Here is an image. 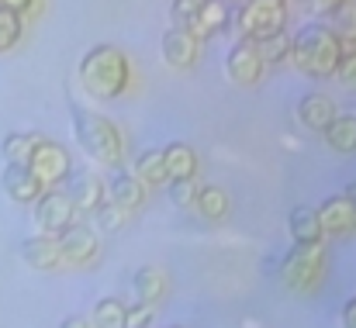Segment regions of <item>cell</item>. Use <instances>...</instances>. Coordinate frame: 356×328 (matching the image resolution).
I'll use <instances>...</instances> for the list:
<instances>
[{"label": "cell", "instance_id": "cell-14", "mask_svg": "<svg viewBox=\"0 0 356 328\" xmlns=\"http://www.w3.org/2000/svg\"><path fill=\"white\" fill-rule=\"evenodd\" d=\"M0 187H3V194H7L14 204H35V201L42 197V183L31 177L28 166L7 163V170H3V177H0Z\"/></svg>", "mask_w": 356, "mask_h": 328}, {"label": "cell", "instance_id": "cell-15", "mask_svg": "<svg viewBox=\"0 0 356 328\" xmlns=\"http://www.w3.org/2000/svg\"><path fill=\"white\" fill-rule=\"evenodd\" d=\"M318 224H322V235H346V231H353V201L346 197V194H339V197H329L318 211Z\"/></svg>", "mask_w": 356, "mask_h": 328}, {"label": "cell", "instance_id": "cell-5", "mask_svg": "<svg viewBox=\"0 0 356 328\" xmlns=\"http://www.w3.org/2000/svg\"><path fill=\"white\" fill-rule=\"evenodd\" d=\"M238 38L245 42H263L277 31H284L287 24V7L284 0H242L236 14H232Z\"/></svg>", "mask_w": 356, "mask_h": 328}, {"label": "cell", "instance_id": "cell-16", "mask_svg": "<svg viewBox=\"0 0 356 328\" xmlns=\"http://www.w3.org/2000/svg\"><path fill=\"white\" fill-rule=\"evenodd\" d=\"M336 117V104H332V97H325V94H308V97H301L298 101V121L308 128V131H325V124Z\"/></svg>", "mask_w": 356, "mask_h": 328}, {"label": "cell", "instance_id": "cell-21", "mask_svg": "<svg viewBox=\"0 0 356 328\" xmlns=\"http://www.w3.org/2000/svg\"><path fill=\"white\" fill-rule=\"evenodd\" d=\"M325 28L343 42V49H356V3L343 0L336 10H329V21Z\"/></svg>", "mask_w": 356, "mask_h": 328}, {"label": "cell", "instance_id": "cell-39", "mask_svg": "<svg viewBox=\"0 0 356 328\" xmlns=\"http://www.w3.org/2000/svg\"><path fill=\"white\" fill-rule=\"evenodd\" d=\"M173 328H180V325H173Z\"/></svg>", "mask_w": 356, "mask_h": 328}, {"label": "cell", "instance_id": "cell-26", "mask_svg": "<svg viewBox=\"0 0 356 328\" xmlns=\"http://www.w3.org/2000/svg\"><path fill=\"white\" fill-rule=\"evenodd\" d=\"M90 328H124V304H121L118 297H101L94 304Z\"/></svg>", "mask_w": 356, "mask_h": 328}, {"label": "cell", "instance_id": "cell-27", "mask_svg": "<svg viewBox=\"0 0 356 328\" xmlns=\"http://www.w3.org/2000/svg\"><path fill=\"white\" fill-rule=\"evenodd\" d=\"M291 42H294V35H287V31H277V35L256 42L259 59H263V63H284V59L291 56Z\"/></svg>", "mask_w": 356, "mask_h": 328}, {"label": "cell", "instance_id": "cell-1", "mask_svg": "<svg viewBox=\"0 0 356 328\" xmlns=\"http://www.w3.org/2000/svg\"><path fill=\"white\" fill-rule=\"evenodd\" d=\"M80 87L90 94V97H101V101H115L128 90V80H131V66H128V56L121 52L118 45H94L83 52L80 59Z\"/></svg>", "mask_w": 356, "mask_h": 328}, {"label": "cell", "instance_id": "cell-32", "mask_svg": "<svg viewBox=\"0 0 356 328\" xmlns=\"http://www.w3.org/2000/svg\"><path fill=\"white\" fill-rule=\"evenodd\" d=\"M152 318H156V304H131V308H124V328H149L152 325Z\"/></svg>", "mask_w": 356, "mask_h": 328}, {"label": "cell", "instance_id": "cell-28", "mask_svg": "<svg viewBox=\"0 0 356 328\" xmlns=\"http://www.w3.org/2000/svg\"><path fill=\"white\" fill-rule=\"evenodd\" d=\"M24 35V24H21V14L0 7V52H10Z\"/></svg>", "mask_w": 356, "mask_h": 328}, {"label": "cell", "instance_id": "cell-18", "mask_svg": "<svg viewBox=\"0 0 356 328\" xmlns=\"http://www.w3.org/2000/svg\"><path fill=\"white\" fill-rule=\"evenodd\" d=\"M131 287H135V297L142 304H159L166 297V273L159 266H138Z\"/></svg>", "mask_w": 356, "mask_h": 328}, {"label": "cell", "instance_id": "cell-31", "mask_svg": "<svg viewBox=\"0 0 356 328\" xmlns=\"http://www.w3.org/2000/svg\"><path fill=\"white\" fill-rule=\"evenodd\" d=\"M332 76H336L346 90L356 94V49H346V52H343V59L336 63V73H332Z\"/></svg>", "mask_w": 356, "mask_h": 328}, {"label": "cell", "instance_id": "cell-13", "mask_svg": "<svg viewBox=\"0 0 356 328\" xmlns=\"http://www.w3.org/2000/svg\"><path fill=\"white\" fill-rule=\"evenodd\" d=\"M21 259L31 266V270H56V266H63V252H59V238L56 235H31V238H24L21 242Z\"/></svg>", "mask_w": 356, "mask_h": 328}, {"label": "cell", "instance_id": "cell-11", "mask_svg": "<svg viewBox=\"0 0 356 328\" xmlns=\"http://www.w3.org/2000/svg\"><path fill=\"white\" fill-rule=\"evenodd\" d=\"M159 49H163L166 66H173V69H191V66L197 63V56H201V38H194V35L184 31V28H170V31H163Z\"/></svg>", "mask_w": 356, "mask_h": 328}, {"label": "cell", "instance_id": "cell-8", "mask_svg": "<svg viewBox=\"0 0 356 328\" xmlns=\"http://www.w3.org/2000/svg\"><path fill=\"white\" fill-rule=\"evenodd\" d=\"M59 238V252H63V263L70 266H90L101 252V242H97V231L90 224H70L66 231L56 235Z\"/></svg>", "mask_w": 356, "mask_h": 328}, {"label": "cell", "instance_id": "cell-12", "mask_svg": "<svg viewBox=\"0 0 356 328\" xmlns=\"http://www.w3.org/2000/svg\"><path fill=\"white\" fill-rule=\"evenodd\" d=\"M229 24H232V7H229V0H201V7L194 10V17H191V24H187V31H191L194 38H211V35L225 31Z\"/></svg>", "mask_w": 356, "mask_h": 328}, {"label": "cell", "instance_id": "cell-22", "mask_svg": "<svg viewBox=\"0 0 356 328\" xmlns=\"http://www.w3.org/2000/svg\"><path fill=\"white\" fill-rule=\"evenodd\" d=\"M194 208H197V215H201L204 221H222L225 215H229V194H225L222 187H215V183L197 187Z\"/></svg>", "mask_w": 356, "mask_h": 328}, {"label": "cell", "instance_id": "cell-29", "mask_svg": "<svg viewBox=\"0 0 356 328\" xmlns=\"http://www.w3.org/2000/svg\"><path fill=\"white\" fill-rule=\"evenodd\" d=\"M94 215H97L101 231H121V228L128 224V218H131V211H128V208H121V204H115V201H104Z\"/></svg>", "mask_w": 356, "mask_h": 328}, {"label": "cell", "instance_id": "cell-37", "mask_svg": "<svg viewBox=\"0 0 356 328\" xmlns=\"http://www.w3.org/2000/svg\"><path fill=\"white\" fill-rule=\"evenodd\" d=\"M59 328H90V322H87V318H76V315H73V318H66V322H63Z\"/></svg>", "mask_w": 356, "mask_h": 328}, {"label": "cell", "instance_id": "cell-9", "mask_svg": "<svg viewBox=\"0 0 356 328\" xmlns=\"http://www.w3.org/2000/svg\"><path fill=\"white\" fill-rule=\"evenodd\" d=\"M263 59H259V49L256 42H245L238 38L236 45L229 49V59H225V76L236 83V87H256L259 76H263Z\"/></svg>", "mask_w": 356, "mask_h": 328}, {"label": "cell", "instance_id": "cell-19", "mask_svg": "<svg viewBox=\"0 0 356 328\" xmlns=\"http://www.w3.org/2000/svg\"><path fill=\"white\" fill-rule=\"evenodd\" d=\"M108 201H115L121 208L135 211V208H142V201H145V187L135 180V173H118V177H111V183H108Z\"/></svg>", "mask_w": 356, "mask_h": 328}, {"label": "cell", "instance_id": "cell-33", "mask_svg": "<svg viewBox=\"0 0 356 328\" xmlns=\"http://www.w3.org/2000/svg\"><path fill=\"white\" fill-rule=\"evenodd\" d=\"M197 7H201V0H173V7H170L173 28H184L187 31V24H191V17H194Z\"/></svg>", "mask_w": 356, "mask_h": 328}, {"label": "cell", "instance_id": "cell-3", "mask_svg": "<svg viewBox=\"0 0 356 328\" xmlns=\"http://www.w3.org/2000/svg\"><path fill=\"white\" fill-rule=\"evenodd\" d=\"M73 135H76L80 149L90 159H97L101 166H118L121 156H124V138H121L118 124L101 117V114L76 108L73 110Z\"/></svg>", "mask_w": 356, "mask_h": 328}, {"label": "cell", "instance_id": "cell-24", "mask_svg": "<svg viewBox=\"0 0 356 328\" xmlns=\"http://www.w3.org/2000/svg\"><path fill=\"white\" fill-rule=\"evenodd\" d=\"M287 228H291V238L308 245V242H322V224H318V215L315 208H294L291 218H287Z\"/></svg>", "mask_w": 356, "mask_h": 328}, {"label": "cell", "instance_id": "cell-2", "mask_svg": "<svg viewBox=\"0 0 356 328\" xmlns=\"http://www.w3.org/2000/svg\"><path fill=\"white\" fill-rule=\"evenodd\" d=\"M343 42L325 28V24H308L298 31V38L291 42V63L298 73L312 76V80H322V76H332L336 73V63L343 59Z\"/></svg>", "mask_w": 356, "mask_h": 328}, {"label": "cell", "instance_id": "cell-23", "mask_svg": "<svg viewBox=\"0 0 356 328\" xmlns=\"http://www.w3.org/2000/svg\"><path fill=\"white\" fill-rule=\"evenodd\" d=\"M325 142L336 149V152H356V117L353 114H336L329 124H325Z\"/></svg>", "mask_w": 356, "mask_h": 328}, {"label": "cell", "instance_id": "cell-25", "mask_svg": "<svg viewBox=\"0 0 356 328\" xmlns=\"http://www.w3.org/2000/svg\"><path fill=\"white\" fill-rule=\"evenodd\" d=\"M38 138H42V135H31V131H10V135L3 138L0 152H3V159H7V163L24 166V163H28V156H31V149L38 145Z\"/></svg>", "mask_w": 356, "mask_h": 328}, {"label": "cell", "instance_id": "cell-38", "mask_svg": "<svg viewBox=\"0 0 356 328\" xmlns=\"http://www.w3.org/2000/svg\"><path fill=\"white\" fill-rule=\"evenodd\" d=\"M346 197L353 201V211H356V183H350V187H346ZM353 228H356V218H353Z\"/></svg>", "mask_w": 356, "mask_h": 328}, {"label": "cell", "instance_id": "cell-7", "mask_svg": "<svg viewBox=\"0 0 356 328\" xmlns=\"http://www.w3.org/2000/svg\"><path fill=\"white\" fill-rule=\"evenodd\" d=\"M31 215H35V224L42 235H59L76 221V208L70 204L66 194H59L52 187V190H42V197L31 204Z\"/></svg>", "mask_w": 356, "mask_h": 328}, {"label": "cell", "instance_id": "cell-4", "mask_svg": "<svg viewBox=\"0 0 356 328\" xmlns=\"http://www.w3.org/2000/svg\"><path fill=\"white\" fill-rule=\"evenodd\" d=\"M280 280L287 290H298V294H312L322 287L325 280V249L322 242H294V249L284 256L280 263Z\"/></svg>", "mask_w": 356, "mask_h": 328}, {"label": "cell", "instance_id": "cell-36", "mask_svg": "<svg viewBox=\"0 0 356 328\" xmlns=\"http://www.w3.org/2000/svg\"><path fill=\"white\" fill-rule=\"evenodd\" d=\"M343 328H356V297L343 304Z\"/></svg>", "mask_w": 356, "mask_h": 328}, {"label": "cell", "instance_id": "cell-30", "mask_svg": "<svg viewBox=\"0 0 356 328\" xmlns=\"http://www.w3.org/2000/svg\"><path fill=\"white\" fill-rule=\"evenodd\" d=\"M170 197H173L177 208H194V197H197L194 177H187V180H170Z\"/></svg>", "mask_w": 356, "mask_h": 328}, {"label": "cell", "instance_id": "cell-34", "mask_svg": "<svg viewBox=\"0 0 356 328\" xmlns=\"http://www.w3.org/2000/svg\"><path fill=\"white\" fill-rule=\"evenodd\" d=\"M0 7H7V10H14V14H35L38 7H42V0H0Z\"/></svg>", "mask_w": 356, "mask_h": 328}, {"label": "cell", "instance_id": "cell-35", "mask_svg": "<svg viewBox=\"0 0 356 328\" xmlns=\"http://www.w3.org/2000/svg\"><path fill=\"white\" fill-rule=\"evenodd\" d=\"M298 3H305V7L315 10V14H329V10H336L343 0H298Z\"/></svg>", "mask_w": 356, "mask_h": 328}, {"label": "cell", "instance_id": "cell-10", "mask_svg": "<svg viewBox=\"0 0 356 328\" xmlns=\"http://www.w3.org/2000/svg\"><path fill=\"white\" fill-rule=\"evenodd\" d=\"M70 204L76 208V211H87V215H94L104 201H108V183L101 180V173H94V170H80V173H73V180H70Z\"/></svg>", "mask_w": 356, "mask_h": 328}, {"label": "cell", "instance_id": "cell-20", "mask_svg": "<svg viewBox=\"0 0 356 328\" xmlns=\"http://www.w3.org/2000/svg\"><path fill=\"white\" fill-rule=\"evenodd\" d=\"M135 180H138L142 187H163V183H170L166 163H163V149H145V152L135 159Z\"/></svg>", "mask_w": 356, "mask_h": 328}, {"label": "cell", "instance_id": "cell-17", "mask_svg": "<svg viewBox=\"0 0 356 328\" xmlns=\"http://www.w3.org/2000/svg\"><path fill=\"white\" fill-rule=\"evenodd\" d=\"M163 163H166V177L170 180H187L197 173V152L187 142H170L163 149Z\"/></svg>", "mask_w": 356, "mask_h": 328}, {"label": "cell", "instance_id": "cell-6", "mask_svg": "<svg viewBox=\"0 0 356 328\" xmlns=\"http://www.w3.org/2000/svg\"><path fill=\"white\" fill-rule=\"evenodd\" d=\"M28 170H31V177L42 183V190H52V187H59L63 180H70V152L63 149V145H56L52 138H38V145L31 149V156H28V163H24Z\"/></svg>", "mask_w": 356, "mask_h": 328}]
</instances>
